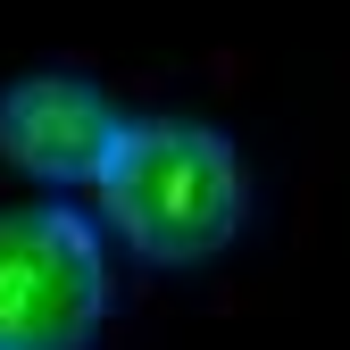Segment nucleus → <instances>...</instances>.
Segmentation results:
<instances>
[{"label": "nucleus", "instance_id": "f03ea898", "mask_svg": "<svg viewBox=\"0 0 350 350\" xmlns=\"http://www.w3.org/2000/svg\"><path fill=\"white\" fill-rule=\"evenodd\" d=\"M117 300L100 226L75 200L0 208V350H92Z\"/></svg>", "mask_w": 350, "mask_h": 350}, {"label": "nucleus", "instance_id": "7ed1b4c3", "mask_svg": "<svg viewBox=\"0 0 350 350\" xmlns=\"http://www.w3.org/2000/svg\"><path fill=\"white\" fill-rule=\"evenodd\" d=\"M125 125L134 117L117 109V92L75 67H25L0 83V159L33 184H100Z\"/></svg>", "mask_w": 350, "mask_h": 350}, {"label": "nucleus", "instance_id": "f257e3e1", "mask_svg": "<svg viewBox=\"0 0 350 350\" xmlns=\"http://www.w3.org/2000/svg\"><path fill=\"white\" fill-rule=\"evenodd\" d=\"M100 217L159 267H200L250 226V159L208 117H134L100 167Z\"/></svg>", "mask_w": 350, "mask_h": 350}]
</instances>
